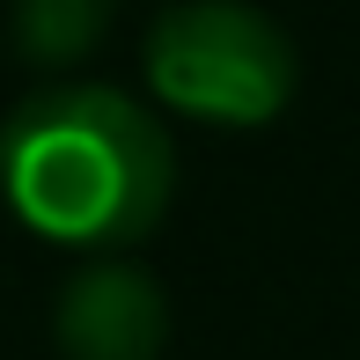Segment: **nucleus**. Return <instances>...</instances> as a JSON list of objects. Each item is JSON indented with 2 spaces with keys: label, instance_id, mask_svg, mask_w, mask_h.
Segmentation results:
<instances>
[{
  "label": "nucleus",
  "instance_id": "1",
  "mask_svg": "<svg viewBox=\"0 0 360 360\" xmlns=\"http://www.w3.org/2000/svg\"><path fill=\"white\" fill-rule=\"evenodd\" d=\"M0 199L37 243L118 257L176 199V140L110 81H52L0 125Z\"/></svg>",
  "mask_w": 360,
  "mask_h": 360
},
{
  "label": "nucleus",
  "instance_id": "2",
  "mask_svg": "<svg viewBox=\"0 0 360 360\" xmlns=\"http://www.w3.org/2000/svg\"><path fill=\"white\" fill-rule=\"evenodd\" d=\"M140 74L169 118L214 125V133H257L302 89L294 37L250 0H176V8H162L147 22Z\"/></svg>",
  "mask_w": 360,
  "mask_h": 360
},
{
  "label": "nucleus",
  "instance_id": "3",
  "mask_svg": "<svg viewBox=\"0 0 360 360\" xmlns=\"http://www.w3.org/2000/svg\"><path fill=\"white\" fill-rule=\"evenodd\" d=\"M52 346L67 360H162L169 294L133 257H81L52 294Z\"/></svg>",
  "mask_w": 360,
  "mask_h": 360
},
{
  "label": "nucleus",
  "instance_id": "4",
  "mask_svg": "<svg viewBox=\"0 0 360 360\" xmlns=\"http://www.w3.org/2000/svg\"><path fill=\"white\" fill-rule=\"evenodd\" d=\"M110 8L118 0H15L8 37L30 67H81V59L103 44Z\"/></svg>",
  "mask_w": 360,
  "mask_h": 360
}]
</instances>
